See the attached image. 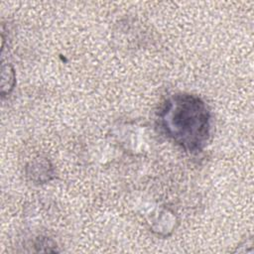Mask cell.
I'll return each mask as SVG.
<instances>
[{
	"label": "cell",
	"instance_id": "6da1fadb",
	"mask_svg": "<svg viewBox=\"0 0 254 254\" xmlns=\"http://www.w3.org/2000/svg\"><path fill=\"white\" fill-rule=\"evenodd\" d=\"M162 132L186 152H201L210 138L211 113L197 95L175 93L169 96L158 114Z\"/></svg>",
	"mask_w": 254,
	"mask_h": 254
},
{
	"label": "cell",
	"instance_id": "7a4b0ae2",
	"mask_svg": "<svg viewBox=\"0 0 254 254\" xmlns=\"http://www.w3.org/2000/svg\"><path fill=\"white\" fill-rule=\"evenodd\" d=\"M31 169V171L28 173V176L32 178V180L38 182L39 174H41V183H45L50 181V176L53 175V169L52 166L49 164L46 160H40L33 162L31 164V167H28Z\"/></svg>",
	"mask_w": 254,
	"mask_h": 254
}]
</instances>
